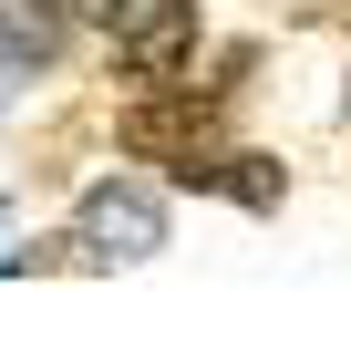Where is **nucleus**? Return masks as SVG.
<instances>
[{"mask_svg": "<svg viewBox=\"0 0 351 341\" xmlns=\"http://www.w3.org/2000/svg\"><path fill=\"white\" fill-rule=\"evenodd\" d=\"M73 248H83L93 269H134V259H155V248H165V207H155V187H134V176L83 187V207H73Z\"/></svg>", "mask_w": 351, "mask_h": 341, "instance_id": "obj_1", "label": "nucleus"}, {"mask_svg": "<svg viewBox=\"0 0 351 341\" xmlns=\"http://www.w3.org/2000/svg\"><path fill=\"white\" fill-rule=\"evenodd\" d=\"M124 155L176 165V176L197 187V165L217 155V93H145V104L124 114Z\"/></svg>", "mask_w": 351, "mask_h": 341, "instance_id": "obj_2", "label": "nucleus"}, {"mask_svg": "<svg viewBox=\"0 0 351 341\" xmlns=\"http://www.w3.org/2000/svg\"><path fill=\"white\" fill-rule=\"evenodd\" d=\"M114 42H124L134 83H176L186 52H197V0H134V11L114 21Z\"/></svg>", "mask_w": 351, "mask_h": 341, "instance_id": "obj_3", "label": "nucleus"}, {"mask_svg": "<svg viewBox=\"0 0 351 341\" xmlns=\"http://www.w3.org/2000/svg\"><path fill=\"white\" fill-rule=\"evenodd\" d=\"M197 187H228L238 207H279V165H269V155H207Z\"/></svg>", "mask_w": 351, "mask_h": 341, "instance_id": "obj_4", "label": "nucleus"}, {"mask_svg": "<svg viewBox=\"0 0 351 341\" xmlns=\"http://www.w3.org/2000/svg\"><path fill=\"white\" fill-rule=\"evenodd\" d=\"M11 83H32V62H21L11 42H0V104H11Z\"/></svg>", "mask_w": 351, "mask_h": 341, "instance_id": "obj_5", "label": "nucleus"}, {"mask_svg": "<svg viewBox=\"0 0 351 341\" xmlns=\"http://www.w3.org/2000/svg\"><path fill=\"white\" fill-rule=\"evenodd\" d=\"M83 11H93V21H104V32H114V21H124V11H134V0H83Z\"/></svg>", "mask_w": 351, "mask_h": 341, "instance_id": "obj_6", "label": "nucleus"}]
</instances>
